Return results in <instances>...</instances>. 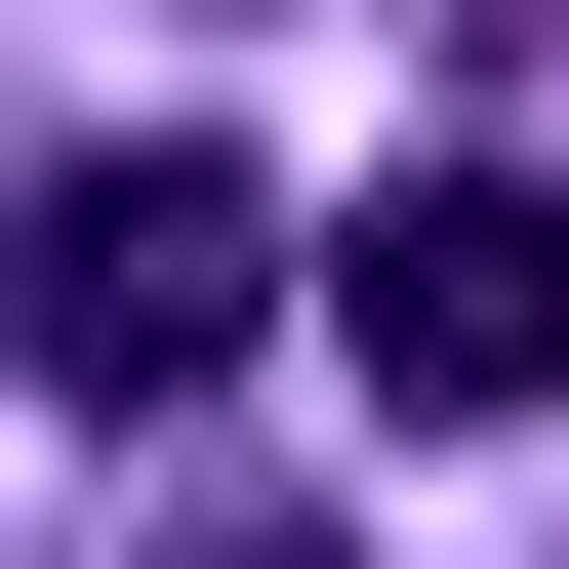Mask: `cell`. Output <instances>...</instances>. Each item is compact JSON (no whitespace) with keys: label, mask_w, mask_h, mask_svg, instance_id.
I'll list each match as a JSON object with an SVG mask.
<instances>
[{"label":"cell","mask_w":569,"mask_h":569,"mask_svg":"<svg viewBox=\"0 0 569 569\" xmlns=\"http://www.w3.org/2000/svg\"><path fill=\"white\" fill-rule=\"evenodd\" d=\"M326 326H367L407 448H529V407H569V163H488V122H448V163L326 244Z\"/></svg>","instance_id":"7a4b0ae2"},{"label":"cell","mask_w":569,"mask_h":569,"mask_svg":"<svg viewBox=\"0 0 569 569\" xmlns=\"http://www.w3.org/2000/svg\"><path fill=\"white\" fill-rule=\"evenodd\" d=\"M244 326H284V203L203 163V122H122V163L0 203V367H41V407H203Z\"/></svg>","instance_id":"6da1fadb"}]
</instances>
